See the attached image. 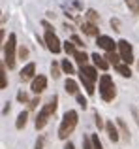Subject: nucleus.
Listing matches in <instances>:
<instances>
[{
	"label": "nucleus",
	"mask_w": 139,
	"mask_h": 149,
	"mask_svg": "<svg viewBox=\"0 0 139 149\" xmlns=\"http://www.w3.org/2000/svg\"><path fill=\"white\" fill-rule=\"evenodd\" d=\"M77 121H79V115H77L75 109H68L62 117V123L58 127V138L60 140H68V136L75 130L77 127Z\"/></svg>",
	"instance_id": "f257e3e1"
},
{
	"label": "nucleus",
	"mask_w": 139,
	"mask_h": 149,
	"mask_svg": "<svg viewBox=\"0 0 139 149\" xmlns=\"http://www.w3.org/2000/svg\"><path fill=\"white\" fill-rule=\"evenodd\" d=\"M56 106H58V98L56 96H53L51 100L47 102V104L43 106V108L40 109V113L36 115V121H34V125H36V128L38 130H41V128L47 125V121H49V117L53 115V113L56 111Z\"/></svg>",
	"instance_id": "f03ea898"
},
{
	"label": "nucleus",
	"mask_w": 139,
	"mask_h": 149,
	"mask_svg": "<svg viewBox=\"0 0 139 149\" xmlns=\"http://www.w3.org/2000/svg\"><path fill=\"white\" fill-rule=\"evenodd\" d=\"M17 38L15 34H10L8 42H4V62H6L8 68H15V62H17Z\"/></svg>",
	"instance_id": "7ed1b4c3"
},
{
	"label": "nucleus",
	"mask_w": 139,
	"mask_h": 149,
	"mask_svg": "<svg viewBox=\"0 0 139 149\" xmlns=\"http://www.w3.org/2000/svg\"><path fill=\"white\" fill-rule=\"evenodd\" d=\"M115 95H117V91H115L113 77H111L109 74H103V76L100 77V96L105 102H111L115 98Z\"/></svg>",
	"instance_id": "20e7f679"
},
{
	"label": "nucleus",
	"mask_w": 139,
	"mask_h": 149,
	"mask_svg": "<svg viewBox=\"0 0 139 149\" xmlns=\"http://www.w3.org/2000/svg\"><path fill=\"white\" fill-rule=\"evenodd\" d=\"M118 51H120V57L126 64H132L136 58H133V49H132V44L128 40H118Z\"/></svg>",
	"instance_id": "39448f33"
},
{
	"label": "nucleus",
	"mask_w": 139,
	"mask_h": 149,
	"mask_svg": "<svg viewBox=\"0 0 139 149\" xmlns=\"http://www.w3.org/2000/svg\"><path fill=\"white\" fill-rule=\"evenodd\" d=\"M45 44H47V49L51 53H60L64 47L60 45V40L56 38L55 32H45Z\"/></svg>",
	"instance_id": "423d86ee"
},
{
	"label": "nucleus",
	"mask_w": 139,
	"mask_h": 149,
	"mask_svg": "<svg viewBox=\"0 0 139 149\" xmlns=\"http://www.w3.org/2000/svg\"><path fill=\"white\" fill-rule=\"evenodd\" d=\"M98 47H102V49H105L107 53H111V51H115V47H118V42H113V38H109V36H103V34H100L98 36Z\"/></svg>",
	"instance_id": "0eeeda50"
},
{
	"label": "nucleus",
	"mask_w": 139,
	"mask_h": 149,
	"mask_svg": "<svg viewBox=\"0 0 139 149\" xmlns=\"http://www.w3.org/2000/svg\"><path fill=\"white\" fill-rule=\"evenodd\" d=\"M30 89H32L34 95H41V93L47 89V77H45V76H36V77L32 79Z\"/></svg>",
	"instance_id": "6e6552de"
},
{
	"label": "nucleus",
	"mask_w": 139,
	"mask_h": 149,
	"mask_svg": "<svg viewBox=\"0 0 139 149\" xmlns=\"http://www.w3.org/2000/svg\"><path fill=\"white\" fill-rule=\"evenodd\" d=\"M34 74H36V64H34V62H28V64L21 70L19 77H21V81H30V79H34Z\"/></svg>",
	"instance_id": "1a4fd4ad"
},
{
	"label": "nucleus",
	"mask_w": 139,
	"mask_h": 149,
	"mask_svg": "<svg viewBox=\"0 0 139 149\" xmlns=\"http://www.w3.org/2000/svg\"><path fill=\"white\" fill-rule=\"evenodd\" d=\"M90 58H92V62H94L96 68L103 70V72L109 68V61H105L107 57H102V55H98V53H92V55H90Z\"/></svg>",
	"instance_id": "9d476101"
},
{
	"label": "nucleus",
	"mask_w": 139,
	"mask_h": 149,
	"mask_svg": "<svg viewBox=\"0 0 139 149\" xmlns=\"http://www.w3.org/2000/svg\"><path fill=\"white\" fill-rule=\"evenodd\" d=\"M105 130H107V136H109V140L111 142H118V140H120V132L117 130V127H115L113 123H105Z\"/></svg>",
	"instance_id": "9b49d317"
},
{
	"label": "nucleus",
	"mask_w": 139,
	"mask_h": 149,
	"mask_svg": "<svg viewBox=\"0 0 139 149\" xmlns=\"http://www.w3.org/2000/svg\"><path fill=\"white\" fill-rule=\"evenodd\" d=\"M115 70H117V72L120 74L122 77H130V76H132V70H130V64H126L124 61L117 62V64H115Z\"/></svg>",
	"instance_id": "f8f14e48"
},
{
	"label": "nucleus",
	"mask_w": 139,
	"mask_h": 149,
	"mask_svg": "<svg viewBox=\"0 0 139 149\" xmlns=\"http://www.w3.org/2000/svg\"><path fill=\"white\" fill-rule=\"evenodd\" d=\"M81 74H83V76H87L90 81H96V79H98V70H96L94 66H83V68H81Z\"/></svg>",
	"instance_id": "ddd939ff"
},
{
	"label": "nucleus",
	"mask_w": 139,
	"mask_h": 149,
	"mask_svg": "<svg viewBox=\"0 0 139 149\" xmlns=\"http://www.w3.org/2000/svg\"><path fill=\"white\" fill-rule=\"evenodd\" d=\"M81 30H83L85 34H88V36H100V34H98V29H96V25H94V23L85 21L83 25H81Z\"/></svg>",
	"instance_id": "4468645a"
},
{
	"label": "nucleus",
	"mask_w": 139,
	"mask_h": 149,
	"mask_svg": "<svg viewBox=\"0 0 139 149\" xmlns=\"http://www.w3.org/2000/svg\"><path fill=\"white\" fill-rule=\"evenodd\" d=\"M79 79H81V83H83L85 91H87L88 95H94V81H90L87 76H83L81 72H79Z\"/></svg>",
	"instance_id": "2eb2a0df"
},
{
	"label": "nucleus",
	"mask_w": 139,
	"mask_h": 149,
	"mask_svg": "<svg viewBox=\"0 0 139 149\" xmlns=\"http://www.w3.org/2000/svg\"><path fill=\"white\" fill-rule=\"evenodd\" d=\"M73 58H75V62L81 66V68H83V66H87V62H88V58H90V57H88V55L85 53V51H77Z\"/></svg>",
	"instance_id": "dca6fc26"
},
{
	"label": "nucleus",
	"mask_w": 139,
	"mask_h": 149,
	"mask_svg": "<svg viewBox=\"0 0 139 149\" xmlns=\"http://www.w3.org/2000/svg\"><path fill=\"white\" fill-rule=\"evenodd\" d=\"M117 125H118V132L122 134V138H124V140H130V132H128V127H126L124 119H120V117H118V119H117Z\"/></svg>",
	"instance_id": "f3484780"
},
{
	"label": "nucleus",
	"mask_w": 139,
	"mask_h": 149,
	"mask_svg": "<svg viewBox=\"0 0 139 149\" xmlns=\"http://www.w3.org/2000/svg\"><path fill=\"white\" fill-rule=\"evenodd\" d=\"M64 87H66V93H68V95H77V83L72 79V77H68V79H66Z\"/></svg>",
	"instance_id": "a211bd4d"
},
{
	"label": "nucleus",
	"mask_w": 139,
	"mask_h": 149,
	"mask_svg": "<svg viewBox=\"0 0 139 149\" xmlns=\"http://www.w3.org/2000/svg\"><path fill=\"white\" fill-rule=\"evenodd\" d=\"M26 119H28V113H26V111H21V113L17 115V121H15V127H17V130H21V128L26 125Z\"/></svg>",
	"instance_id": "6ab92c4d"
},
{
	"label": "nucleus",
	"mask_w": 139,
	"mask_h": 149,
	"mask_svg": "<svg viewBox=\"0 0 139 149\" xmlns=\"http://www.w3.org/2000/svg\"><path fill=\"white\" fill-rule=\"evenodd\" d=\"M87 21H88V23H94V25H96V23L100 21L98 11H96V10H87Z\"/></svg>",
	"instance_id": "aec40b11"
},
{
	"label": "nucleus",
	"mask_w": 139,
	"mask_h": 149,
	"mask_svg": "<svg viewBox=\"0 0 139 149\" xmlns=\"http://www.w3.org/2000/svg\"><path fill=\"white\" fill-rule=\"evenodd\" d=\"M60 68H62V72L68 74V76H70V74H73V64L68 61V58H64V61L60 62Z\"/></svg>",
	"instance_id": "412c9836"
},
{
	"label": "nucleus",
	"mask_w": 139,
	"mask_h": 149,
	"mask_svg": "<svg viewBox=\"0 0 139 149\" xmlns=\"http://www.w3.org/2000/svg\"><path fill=\"white\" fill-rule=\"evenodd\" d=\"M8 87V79H6V62H2V70H0V89Z\"/></svg>",
	"instance_id": "4be33fe9"
},
{
	"label": "nucleus",
	"mask_w": 139,
	"mask_h": 149,
	"mask_svg": "<svg viewBox=\"0 0 139 149\" xmlns=\"http://www.w3.org/2000/svg\"><path fill=\"white\" fill-rule=\"evenodd\" d=\"M64 51H66L68 55H73V57H75V53H77V49H75V44H73V42H64Z\"/></svg>",
	"instance_id": "5701e85b"
},
{
	"label": "nucleus",
	"mask_w": 139,
	"mask_h": 149,
	"mask_svg": "<svg viewBox=\"0 0 139 149\" xmlns=\"http://www.w3.org/2000/svg\"><path fill=\"white\" fill-rule=\"evenodd\" d=\"M124 2L133 13H139V0H124Z\"/></svg>",
	"instance_id": "b1692460"
},
{
	"label": "nucleus",
	"mask_w": 139,
	"mask_h": 149,
	"mask_svg": "<svg viewBox=\"0 0 139 149\" xmlns=\"http://www.w3.org/2000/svg\"><path fill=\"white\" fill-rule=\"evenodd\" d=\"M90 140H92V146H94V149H103L102 142H100V138H98V134H92Z\"/></svg>",
	"instance_id": "393cba45"
},
{
	"label": "nucleus",
	"mask_w": 139,
	"mask_h": 149,
	"mask_svg": "<svg viewBox=\"0 0 139 149\" xmlns=\"http://www.w3.org/2000/svg\"><path fill=\"white\" fill-rule=\"evenodd\" d=\"M51 74H53V77H55V79L60 76V66L56 64V62H53V64H51Z\"/></svg>",
	"instance_id": "a878e982"
},
{
	"label": "nucleus",
	"mask_w": 139,
	"mask_h": 149,
	"mask_svg": "<svg viewBox=\"0 0 139 149\" xmlns=\"http://www.w3.org/2000/svg\"><path fill=\"white\" fill-rule=\"evenodd\" d=\"M83 149H94V146H92V140L88 138V136H85V138H83Z\"/></svg>",
	"instance_id": "bb28decb"
},
{
	"label": "nucleus",
	"mask_w": 139,
	"mask_h": 149,
	"mask_svg": "<svg viewBox=\"0 0 139 149\" xmlns=\"http://www.w3.org/2000/svg\"><path fill=\"white\" fill-rule=\"evenodd\" d=\"M72 42L77 45V47H83V45H85V44H83V40H81V38L77 36V34H73V36H72Z\"/></svg>",
	"instance_id": "cd10ccee"
},
{
	"label": "nucleus",
	"mask_w": 139,
	"mask_h": 149,
	"mask_svg": "<svg viewBox=\"0 0 139 149\" xmlns=\"http://www.w3.org/2000/svg\"><path fill=\"white\" fill-rule=\"evenodd\" d=\"M75 98H77V102H79V104L83 106V108H87V98H85L83 95H79V93H77V95H75Z\"/></svg>",
	"instance_id": "c85d7f7f"
},
{
	"label": "nucleus",
	"mask_w": 139,
	"mask_h": 149,
	"mask_svg": "<svg viewBox=\"0 0 139 149\" xmlns=\"http://www.w3.org/2000/svg\"><path fill=\"white\" fill-rule=\"evenodd\" d=\"M17 100H19V102H26V100H28V96H26V93H23V91H21V93L17 95Z\"/></svg>",
	"instance_id": "c756f323"
},
{
	"label": "nucleus",
	"mask_w": 139,
	"mask_h": 149,
	"mask_svg": "<svg viewBox=\"0 0 139 149\" xmlns=\"http://www.w3.org/2000/svg\"><path fill=\"white\" fill-rule=\"evenodd\" d=\"M96 127L98 128H102V127H105V125H103V121H102V117L98 115V113H96Z\"/></svg>",
	"instance_id": "7c9ffc66"
},
{
	"label": "nucleus",
	"mask_w": 139,
	"mask_h": 149,
	"mask_svg": "<svg viewBox=\"0 0 139 149\" xmlns=\"http://www.w3.org/2000/svg\"><path fill=\"white\" fill-rule=\"evenodd\" d=\"M36 149H43V136H40V140L36 142Z\"/></svg>",
	"instance_id": "2f4dec72"
},
{
	"label": "nucleus",
	"mask_w": 139,
	"mask_h": 149,
	"mask_svg": "<svg viewBox=\"0 0 139 149\" xmlns=\"http://www.w3.org/2000/svg\"><path fill=\"white\" fill-rule=\"evenodd\" d=\"M26 55H28V51H26L25 47H21V49H19V57H21V58H25Z\"/></svg>",
	"instance_id": "473e14b6"
},
{
	"label": "nucleus",
	"mask_w": 139,
	"mask_h": 149,
	"mask_svg": "<svg viewBox=\"0 0 139 149\" xmlns=\"http://www.w3.org/2000/svg\"><path fill=\"white\" fill-rule=\"evenodd\" d=\"M111 26H115V30H120L118 29V19H111Z\"/></svg>",
	"instance_id": "72a5a7b5"
},
{
	"label": "nucleus",
	"mask_w": 139,
	"mask_h": 149,
	"mask_svg": "<svg viewBox=\"0 0 139 149\" xmlns=\"http://www.w3.org/2000/svg\"><path fill=\"white\" fill-rule=\"evenodd\" d=\"M36 104H40V100H38V98H34L32 102H30V108L34 109V108H36Z\"/></svg>",
	"instance_id": "f704fd0d"
},
{
	"label": "nucleus",
	"mask_w": 139,
	"mask_h": 149,
	"mask_svg": "<svg viewBox=\"0 0 139 149\" xmlns=\"http://www.w3.org/2000/svg\"><path fill=\"white\" fill-rule=\"evenodd\" d=\"M64 149H75V147H73V143H72V142H68V143H66V147H64Z\"/></svg>",
	"instance_id": "c9c22d12"
}]
</instances>
